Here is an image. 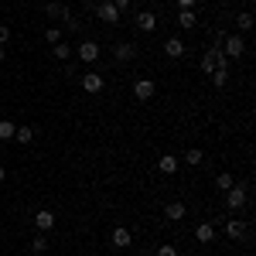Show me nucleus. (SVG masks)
Wrapping results in <instances>:
<instances>
[{
  "mask_svg": "<svg viewBox=\"0 0 256 256\" xmlns=\"http://www.w3.org/2000/svg\"><path fill=\"white\" fill-rule=\"evenodd\" d=\"M44 18L62 20V28H65V31H72V34L79 31V20L72 18V10H68V7H62V4H55V0H48V4H44Z\"/></svg>",
  "mask_w": 256,
  "mask_h": 256,
  "instance_id": "f257e3e1",
  "label": "nucleus"
},
{
  "mask_svg": "<svg viewBox=\"0 0 256 256\" xmlns=\"http://www.w3.org/2000/svg\"><path fill=\"white\" fill-rule=\"evenodd\" d=\"M218 52H222V58H239L242 52H246V41H242V34H226L222 38V44H218Z\"/></svg>",
  "mask_w": 256,
  "mask_h": 256,
  "instance_id": "f03ea898",
  "label": "nucleus"
},
{
  "mask_svg": "<svg viewBox=\"0 0 256 256\" xmlns=\"http://www.w3.org/2000/svg\"><path fill=\"white\" fill-rule=\"evenodd\" d=\"M246 202H250V192H246V184H232L229 192H226V205L239 212V208H246Z\"/></svg>",
  "mask_w": 256,
  "mask_h": 256,
  "instance_id": "7ed1b4c3",
  "label": "nucleus"
},
{
  "mask_svg": "<svg viewBox=\"0 0 256 256\" xmlns=\"http://www.w3.org/2000/svg\"><path fill=\"white\" fill-rule=\"evenodd\" d=\"M222 65H229V62L222 58V52H218L216 44H212V48L202 55V72H205V76H212V72H216V68H222Z\"/></svg>",
  "mask_w": 256,
  "mask_h": 256,
  "instance_id": "20e7f679",
  "label": "nucleus"
},
{
  "mask_svg": "<svg viewBox=\"0 0 256 256\" xmlns=\"http://www.w3.org/2000/svg\"><path fill=\"white\" fill-rule=\"evenodd\" d=\"M154 92H158V86H154V79H137V82H134V96H137L140 102L154 99Z\"/></svg>",
  "mask_w": 256,
  "mask_h": 256,
  "instance_id": "39448f33",
  "label": "nucleus"
},
{
  "mask_svg": "<svg viewBox=\"0 0 256 256\" xmlns=\"http://www.w3.org/2000/svg\"><path fill=\"white\" fill-rule=\"evenodd\" d=\"M102 86H106V79H102L99 72H86V76H82V89H86L89 96H96V92H102Z\"/></svg>",
  "mask_w": 256,
  "mask_h": 256,
  "instance_id": "423d86ee",
  "label": "nucleus"
},
{
  "mask_svg": "<svg viewBox=\"0 0 256 256\" xmlns=\"http://www.w3.org/2000/svg\"><path fill=\"white\" fill-rule=\"evenodd\" d=\"M113 58L116 62H134L137 58V44H134V41H120L116 48H113Z\"/></svg>",
  "mask_w": 256,
  "mask_h": 256,
  "instance_id": "0eeeda50",
  "label": "nucleus"
},
{
  "mask_svg": "<svg viewBox=\"0 0 256 256\" xmlns=\"http://www.w3.org/2000/svg\"><path fill=\"white\" fill-rule=\"evenodd\" d=\"M134 24H137V31H144V34H150V31L158 28V18H154L150 10H140L137 18H134Z\"/></svg>",
  "mask_w": 256,
  "mask_h": 256,
  "instance_id": "6e6552de",
  "label": "nucleus"
},
{
  "mask_svg": "<svg viewBox=\"0 0 256 256\" xmlns=\"http://www.w3.org/2000/svg\"><path fill=\"white\" fill-rule=\"evenodd\" d=\"M110 242H113L116 250H126V246L134 242V236H130V229H126V226H116V229H113V236H110Z\"/></svg>",
  "mask_w": 256,
  "mask_h": 256,
  "instance_id": "1a4fd4ad",
  "label": "nucleus"
},
{
  "mask_svg": "<svg viewBox=\"0 0 256 256\" xmlns=\"http://www.w3.org/2000/svg\"><path fill=\"white\" fill-rule=\"evenodd\" d=\"M184 52H188V48H184L181 38H168L164 41V55H168V58H184Z\"/></svg>",
  "mask_w": 256,
  "mask_h": 256,
  "instance_id": "9d476101",
  "label": "nucleus"
},
{
  "mask_svg": "<svg viewBox=\"0 0 256 256\" xmlns=\"http://www.w3.org/2000/svg\"><path fill=\"white\" fill-rule=\"evenodd\" d=\"M178 168H181V160H178L174 154H160V158H158V171H160V174H174Z\"/></svg>",
  "mask_w": 256,
  "mask_h": 256,
  "instance_id": "9b49d317",
  "label": "nucleus"
},
{
  "mask_svg": "<svg viewBox=\"0 0 256 256\" xmlns=\"http://www.w3.org/2000/svg\"><path fill=\"white\" fill-rule=\"evenodd\" d=\"M79 58L89 62V65L99 62V44H96V41H82V44H79Z\"/></svg>",
  "mask_w": 256,
  "mask_h": 256,
  "instance_id": "f8f14e48",
  "label": "nucleus"
},
{
  "mask_svg": "<svg viewBox=\"0 0 256 256\" xmlns=\"http://www.w3.org/2000/svg\"><path fill=\"white\" fill-rule=\"evenodd\" d=\"M34 226H38L41 232L55 229V212H48V208H41V212H34Z\"/></svg>",
  "mask_w": 256,
  "mask_h": 256,
  "instance_id": "ddd939ff",
  "label": "nucleus"
},
{
  "mask_svg": "<svg viewBox=\"0 0 256 256\" xmlns=\"http://www.w3.org/2000/svg\"><path fill=\"white\" fill-rule=\"evenodd\" d=\"M96 14H99V20H106V24H116L120 20V10L113 4H96Z\"/></svg>",
  "mask_w": 256,
  "mask_h": 256,
  "instance_id": "4468645a",
  "label": "nucleus"
},
{
  "mask_svg": "<svg viewBox=\"0 0 256 256\" xmlns=\"http://www.w3.org/2000/svg\"><path fill=\"white\" fill-rule=\"evenodd\" d=\"M164 216H168V222H181V218L188 216V208H184V202H171L164 208Z\"/></svg>",
  "mask_w": 256,
  "mask_h": 256,
  "instance_id": "2eb2a0df",
  "label": "nucleus"
},
{
  "mask_svg": "<svg viewBox=\"0 0 256 256\" xmlns=\"http://www.w3.org/2000/svg\"><path fill=\"white\" fill-rule=\"evenodd\" d=\"M226 236L229 239H246V226H242L239 218H229V222H226Z\"/></svg>",
  "mask_w": 256,
  "mask_h": 256,
  "instance_id": "dca6fc26",
  "label": "nucleus"
},
{
  "mask_svg": "<svg viewBox=\"0 0 256 256\" xmlns=\"http://www.w3.org/2000/svg\"><path fill=\"white\" fill-rule=\"evenodd\" d=\"M195 239H198V242H205V246H208V242L216 239V229H212L208 222H202V226H195Z\"/></svg>",
  "mask_w": 256,
  "mask_h": 256,
  "instance_id": "f3484780",
  "label": "nucleus"
},
{
  "mask_svg": "<svg viewBox=\"0 0 256 256\" xmlns=\"http://www.w3.org/2000/svg\"><path fill=\"white\" fill-rule=\"evenodd\" d=\"M181 160H184V164H188V168H198V164H202V160H205V154H202V150H198V147H192V150H184V154H181Z\"/></svg>",
  "mask_w": 256,
  "mask_h": 256,
  "instance_id": "a211bd4d",
  "label": "nucleus"
},
{
  "mask_svg": "<svg viewBox=\"0 0 256 256\" xmlns=\"http://www.w3.org/2000/svg\"><path fill=\"white\" fill-rule=\"evenodd\" d=\"M178 24H181L184 31H192V28L198 24V14L195 10H181V14H178Z\"/></svg>",
  "mask_w": 256,
  "mask_h": 256,
  "instance_id": "6ab92c4d",
  "label": "nucleus"
},
{
  "mask_svg": "<svg viewBox=\"0 0 256 256\" xmlns=\"http://www.w3.org/2000/svg\"><path fill=\"white\" fill-rule=\"evenodd\" d=\"M232 184H236V178L229 174V171H222V174L216 178V188H218V192H222V195H226V192H229V188H232Z\"/></svg>",
  "mask_w": 256,
  "mask_h": 256,
  "instance_id": "aec40b11",
  "label": "nucleus"
},
{
  "mask_svg": "<svg viewBox=\"0 0 256 256\" xmlns=\"http://www.w3.org/2000/svg\"><path fill=\"white\" fill-rule=\"evenodd\" d=\"M14 140H18V144H31V140H34V126H18V130H14Z\"/></svg>",
  "mask_w": 256,
  "mask_h": 256,
  "instance_id": "412c9836",
  "label": "nucleus"
},
{
  "mask_svg": "<svg viewBox=\"0 0 256 256\" xmlns=\"http://www.w3.org/2000/svg\"><path fill=\"white\" fill-rule=\"evenodd\" d=\"M236 28L239 31H250V28H253V14H250V10H239L236 14Z\"/></svg>",
  "mask_w": 256,
  "mask_h": 256,
  "instance_id": "4be33fe9",
  "label": "nucleus"
},
{
  "mask_svg": "<svg viewBox=\"0 0 256 256\" xmlns=\"http://www.w3.org/2000/svg\"><path fill=\"white\" fill-rule=\"evenodd\" d=\"M52 52H55V58H62V62L72 58V44H65V41H58V44H55Z\"/></svg>",
  "mask_w": 256,
  "mask_h": 256,
  "instance_id": "5701e85b",
  "label": "nucleus"
},
{
  "mask_svg": "<svg viewBox=\"0 0 256 256\" xmlns=\"http://www.w3.org/2000/svg\"><path fill=\"white\" fill-rule=\"evenodd\" d=\"M212 82H216L218 89H222V86L229 82V65H222V68H216V72H212Z\"/></svg>",
  "mask_w": 256,
  "mask_h": 256,
  "instance_id": "b1692460",
  "label": "nucleus"
},
{
  "mask_svg": "<svg viewBox=\"0 0 256 256\" xmlns=\"http://www.w3.org/2000/svg\"><path fill=\"white\" fill-rule=\"evenodd\" d=\"M14 130H18V126H14L10 120H0V140H14Z\"/></svg>",
  "mask_w": 256,
  "mask_h": 256,
  "instance_id": "393cba45",
  "label": "nucleus"
},
{
  "mask_svg": "<svg viewBox=\"0 0 256 256\" xmlns=\"http://www.w3.org/2000/svg\"><path fill=\"white\" fill-rule=\"evenodd\" d=\"M44 41H48V44H58L62 41V28H44Z\"/></svg>",
  "mask_w": 256,
  "mask_h": 256,
  "instance_id": "a878e982",
  "label": "nucleus"
},
{
  "mask_svg": "<svg viewBox=\"0 0 256 256\" xmlns=\"http://www.w3.org/2000/svg\"><path fill=\"white\" fill-rule=\"evenodd\" d=\"M44 250H48V239H44V232H41V236L34 239V242H31V253L38 256V253H44Z\"/></svg>",
  "mask_w": 256,
  "mask_h": 256,
  "instance_id": "bb28decb",
  "label": "nucleus"
},
{
  "mask_svg": "<svg viewBox=\"0 0 256 256\" xmlns=\"http://www.w3.org/2000/svg\"><path fill=\"white\" fill-rule=\"evenodd\" d=\"M158 256H178V250H174V246H171V242H164V246H160V250H158Z\"/></svg>",
  "mask_w": 256,
  "mask_h": 256,
  "instance_id": "cd10ccee",
  "label": "nucleus"
},
{
  "mask_svg": "<svg viewBox=\"0 0 256 256\" xmlns=\"http://www.w3.org/2000/svg\"><path fill=\"white\" fill-rule=\"evenodd\" d=\"M7 41H10V28H7V24H0V44H7Z\"/></svg>",
  "mask_w": 256,
  "mask_h": 256,
  "instance_id": "c85d7f7f",
  "label": "nucleus"
},
{
  "mask_svg": "<svg viewBox=\"0 0 256 256\" xmlns=\"http://www.w3.org/2000/svg\"><path fill=\"white\" fill-rule=\"evenodd\" d=\"M195 4H198V0H178V10H192Z\"/></svg>",
  "mask_w": 256,
  "mask_h": 256,
  "instance_id": "c756f323",
  "label": "nucleus"
},
{
  "mask_svg": "<svg viewBox=\"0 0 256 256\" xmlns=\"http://www.w3.org/2000/svg\"><path fill=\"white\" fill-rule=\"evenodd\" d=\"M113 7H116L120 14H123V10H126V7H130V0H113Z\"/></svg>",
  "mask_w": 256,
  "mask_h": 256,
  "instance_id": "7c9ffc66",
  "label": "nucleus"
},
{
  "mask_svg": "<svg viewBox=\"0 0 256 256\" xmlns=\"http://www.w3.org/2000/svg\"><path fill=\"white\" fill-rule=\"evenodd\" d=\"M82 4H89V7H96V4H99V0H82Z\"/></svg>",
  "mask_w": 256,
  "mask_h": 256,
  "instance_id": "2f4dec72",
  "label": "nucleus"
},
{
  "mask_svg": "<svg viewBox=\"0 0 256 256\" xmlns=\"http://www.w3.org/2000/svg\"><path fill=\"white\" fill-rule=\"evenodd\" d=\"M4 178H7V171H4V168H0V184H4Z\"/></svg>",
  "mask_w": 256,
  "mask_h": 256,
  "instance_id": "473e14b6",
  "label": "nucleus"
},
{
  "mask_svg": "<svg viewBox=\"0 0 256 256\" xmlns=\"http://www.w3.org/2000/svg\"><path fill=\"white\" fill-rule=\"evenodd\" d=\"M4 55H7V52H4V44H0V62H4Z\"/></svg>",
  "mask_w": 256,
  "mask_h": 256,
  "instance_id": "72a5a7b5",
  "label": "nucleus"
},
{
  "mask_svg": "<svg viewBox=\"0 0 256 256\" xmlns=\"http://www.w3.org/2000/svg\"><path fill=\"white\" fill-rule=\"evenodd\" d=\"M99 4H113V0H99Z\"/></svg>",
  "mask_w": 256,
  "mask_h": 256,
  "instance_id": "f704fd0d",
  "label": "nucleus"
}]
</instances>
